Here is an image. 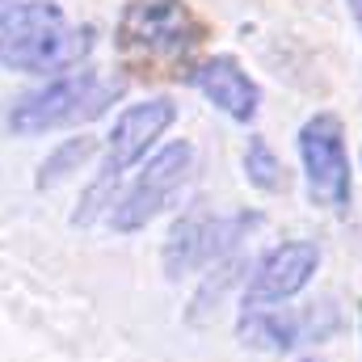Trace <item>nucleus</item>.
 <instances>
[{
	"label": "nucleus",
	"mask_w": 362,
	"mask_h": 362,
	"mask_svg": "<svg viewBox=\"0 0 362 362\" xmlns=\"http://www.w3.org/2000/svg\"><path fill=\"white\" fill-rule=\"evenodd\" d=\"M93 51V25H72L51 0H0V68L68 72Z\"/></svg>",
	"instance_id": "f257e3e1"
},
{
	"label": "nucleus",
	"mask_w": 362,
	"mask_h": 362,
	"mask_svg": "<svg viewBox=\"0 0 362 362\" xmlns=\"http://www.w3.org/2000/svg\"><path fill=\"white\" fill-rule=\"evenodd\" d=\"M122 93V81H110L93 68H81V72H68V76H55L38 89L21 93L4 105L0 122L8 135H47V131H59V127H81V122H93L101 118Z\"/></svg>",
	"instance_id": "f03ea898"
},
{
	"label": "nucleus",
	"mask_w": 362,
	"mask_h": 362,
	"mask_svg": "<svg viewBox=\"0 0 362 362\" xmlns=\"http://www.w3.org/2000/svg\"><path fill=\"white\" fill-rule=\"evenodd\" d=\"M202 42L198 17L181 0H131L118 17V47L131 59L181 64Z\"/></svg>",
	"instance_id": "7ed1b4c3"
},
{
	"label": "nucleus",
	"mask_w": 362,
	"mask_h": 362,
	"mask_svg": "<svg viewBox=\"0 0 362 362\" xmlns=\"http://www.w3.org/2000/svg\"><path fill=\"white\" fill-rule=\"evenodd\" d=\"M194 173V144L173 139L160 152H152V160L135 173V181L122 189L118 202H110V228L114 232H139L148 228L165 206H173L185 181Z\"/></svg>",
	"instance_id": "20e7f679"
},
{
	"label": "nucleus",
	"mask_w": 362,
	"mask_h": 362,
	"mask_svg": "<svg viewBox=\"0 0 362 362\" xmlns=\"http://www.w3.org/2000/svg\"><path fill=\"white\" fill-rule=\"evenodd\" d=\"M299 160L308 177V198L329 211L350 206V156H346V131L333 114H312L299 127Z\"/></svg>",
	"instance_id": "39448f33"
},
{
	"label": "nucleus",
	"mask_w": 362,
	"mask_h": 362,
	"mask_svg": "<svg viewBox=\"0 0 362 362\" xmlns=\"http://www.w3.org/2000/svg\"><path fill=\"white\" fill-rule=\"evenodd\" d=\"M249 228H257V215H185L177 219L165 240V274L185 278L194 270L219 266L245 240Z\"/></svg>",
	"instance_id": "423d86ee"
},
{
	"label": "nucleus",
	"mask_w": 362,
	"mask_h": 362,
	"mask_svg": "<svg viewBox=\"0 0 362 362\" xmlns=\"http://www.w3.org/2000/svg\"><path fill=\"white\" fill-rule=\"evenodd\" d=\"M337 312L333 303H312V308H245V316L236 320V337L249 350L262 354H291L299 346L325 341L337 333Z\"/></svg>",
	"instance_id": "0eeeda50"
},
{
	"label": "nucleus",
	"mask_w": 362,
	"mask_h": 362,
	"mask_svg": "<svg viewBox=\"0 0 362 362\" xmlns=\"http://www.w3.org/2000/svg\"><path fill=\"white\" fill-rule=\"evenodd\" d=\"M173 118H177L173 97H144V101L127 105V110L114 118L110 135H105V165H101V181L110 185V181L122 177L131 165H139V160L156 148V139L173 127Z\"/></svg>",
	"instance_id": "6e6552de"
},
{
	"label": "nucleus",
	"mask_w": 362,
	"mask_h": 362,
	"mask_svg": "<svg viewBox=\"0 0 362 362\" xmlns=\"http://www.w3.org/2000/svg\"><path fill=\"white\" fill-rule=\"evenodd\" d=\"M320 270V249L316 240H282L253 266L249 286H245V308H270L295 299L312 274Z\"/></svg>",
	"instance_id": "1a4fd4ad"
},
{
	"label": "nucleus",
	"mask_w": 362,
	"mask_h": 362,
	"mask_svg": "<svg viewBox=\"0 0 362 362\" xmlns=\"http://www.w3.org/2000/svg\"><path fill=\"white\" fill-rule=\"evenodd\" d=\"M189 85L202 93L215 110H223L232 122H253L262 110V89L257 81L232 59V55H215L206 64H198L189 72Z\"/></svg>",
	"instance_id": "9d476101"
},
{
	"label": "nucleus",
	"mask_w": 362,
	"mask_h": 362,
	"mask_svg": "<svg viewBox=\"0 0 362 362\" xmlns=\"http://www.w3.org/2000/svg\"><path fill=\"white\" fill-rule=\"evenodd\" d=\"M93 152H97V139H89V135H81V139H64V144H59V148H51V152H47V160L38 165L34 185H38V189L59 185L64 177L81 173V165L93 160Z\"/></svg>",
	"instance_id": "9b49d317"
},
{
	"label": "nucleus",
	"mask_w": 362,
	"mask_h": 362,
	"mask_svg": "<svg viewBox=\"0 0 362 362\" xmlns=\"http://www.w3.org/2000/svg\"><path fill=\"white\" fill-rule=\"evenodd\" d=\"M245 177H249V185H257V189H266V194H278V189L286 185L282 160L274 156V148L262 135H253V139L245 144Z\"/></svg>",
	"instance_id": "f8f14e48"
},
{
	"label": "nucleus",
	"mask_w": 362,
	"mask_h": 362,
	"mask_svg": "<svg viewBox=\"0 0 362 362\" xmlns=\"http://www.w3.org/2000/svg\"><path fill=\"white\" fill-rule=\"evenodd\" d=\"M350 4V13H354V25H358V34H362V0H346Z\"/></svg>",
	"instance_id": "ddd939ff"
},
{
	"label": "nucleus",
	"mask_w": 362,
	"mask_h": 362,
	"mask_svg": "<svg viewBox=\"0 0 362 362\" xmlns=\"http://www.w3.org/2000/svg\"><path fill=\"white\" fill-rule=\"evenodd\" d=\"M299 362H325V358H316V354H308V358H299Z\"/></svg>",
	"instance_id": "4468645a"
}]
</instances>
